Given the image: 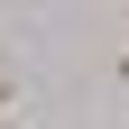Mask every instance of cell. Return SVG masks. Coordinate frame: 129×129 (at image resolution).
<instances>
[{"label": "cell", "mask_w": 129, "mask_h": 129, "mask_svg": "<svg viewBox=\"0 0 129 129\" xmlns=\"http://www.w3.org/2000/svg\"><path fill=\"white\" fill-rule=\"evenodd\" d=\"M111 64H120V74H129V37H120V55H111Z\"/></svg>", "instance_id": "cell-2"}, {"label": "cell", "mask_w": 129, "mask_h": 129, "mask_svg": "<svg viewBox=\"0 0 129 129\" xmlns=\"http://www.w3.org/2000/svg\"><path fill=\"white\" fill-rule=\"evenodd\" d=\"M19 120V74H9V64H0V129Z\"/></svg>", "instance_id": "cell-1"}]
</instances>
